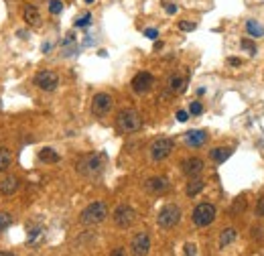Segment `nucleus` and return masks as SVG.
Instances as JSON below:
<instances>
[{"label": "nucleus", "mask_w": 264, "mask_h": 256, "mask_svg": "<svg viewBox=\"0 0 264 256\" xmlns=\"http://www.w3.org/2000/svg\"><path fill=\"white\" fill-rule=\"evenodd\" d=\"M0 256H15L13 252H0Z\"/></svg>", "instance_id": "nucleus-39"}, {"label": "nucleus", "mask_w": 264, "mask_h": 256, "mask_svg": "<svg viewBox=\"0 0 264 256\" xmlns=\"http://www.w3.org/2000/svg\"><path fill=\"white\" fill-rule=\"evenodd\" d=\"M110 256H126V250L124 248H116V250L110 252Z\"/></svg>", "instance_id": "nucleus-36"}, {"label": "nucleus", "mask_w": 264, "mask_h": 256, "mask_svg": "<svg viewBox=\"0 0 264 256\" xmlns=\"http://www.w3.org/2000/svg\"><path fill=\"white\" fill-rule=\"evenodd\" d=\"M179 220H181V207L175 205V203L165 205V207L159 211V218H157V222H159V226H161L163 230L175 228V226L179 224Z\"/></svg>", "instance_id": "nucleus-4"}, {"label": "nucleus", "mask_w": 264, "mask_h": 256, "mask_svg": "<svg viewBox=\"0 0 264 256\" xmlns=\"http://www.w3.org/2000/svg\"><path fill=\"white\" fill-rule=\"evenodd\" d=\"M246 31H248V35L254 37V39L264 37V27H262L260 23H256V21H248V23H246Z\"/></svg>", "instance_id": "nucleus-22"}, {"label": "nucleus", "mask_w": 264, "mask_h": 256, "mask_svg": "<svg viewBox=\"0 0 264 256\" xmlns=\"http://www.w3.org/2000/svg\"><path fill=\"white\" fill-rule=\"evenodd\" d=\"M215 214H217V211H215V205L203 201V203H199V205L193 209V224L199 226V228H207V226L215 220Z\"/></svg>", "instance_id": "nucleus-5"}, {"label": "nucleus", "mask_w": 264, "mask_h": 256, "mask_svg": "<svg viewBox=\"0 0 264 256\" xmlns=\"http://www.w3.org/2000/svg\"><path fill=\"white\" fill-rule=\"evenodd\" d=\"M165 11H167L169 15H175V13H177V7H175V5H167V7H165Z\"/></svg>", "instance_id": "nucleus-38"}, {"label": "nucleus", "mask_w": 264, "mask_h": 256, "mask_svg": "<svg viewBox=\"0 0 264 256\" xmlns=\"http://www.w3.org/2000/svg\"><path fill=\"white\" fill-rule=\"evenodd\" d=\"M179 29H181V31H193V29H195V23H187V21H181V23H179Z\"/></svg>", "instance_id": "nucleus-32"}, {"label": "nucleus", "mask_w": 264, "mask_h": 256, "mask_svg": "<svg viewBox=\"0 0 264 256\" xmlns=\"http://www.w3.org/2000/svg\"><path fill=\"white\" fill-rule=\"evenodd\" d=\"M240 45H242V47H244L248 53H252V55L256 53V45H254L250 39H242V43H240Z\"/></svg>", "instance_id": "nucleus-29"}, {"label": "nucleus", "mask_w": 264, "mask_h": 256, "mask_svg": "<svg viewBox=\"0 0 264 256\" xmlns=\"http://www.w3.org/2000/svg\"><path fill=\"white\" fill-rule=\"evenodd\" d=\"M83 3H85V5H94V3H96V0H83Z\"/></svg>", "instance_id": "nucleus-40"}, {"label": "nucleus", "mask_w": 264, "mask_h": 256, "mask_svg": "<svg viewBox=\"0 0 264 256\" xmlns=\"http://www.w3.org/2000/svg\"><path fill=\"white\" fill-rule=\"evenodd\" d=\"M228 63L238 67V65H242V59H238V57H230V59H228Z\"/></svg>", "instance_id": "nucleus-37"}, {"label": "nucleus", "mask_w": 264, "mask_h": 256, "mask_svg": "<svg viewBox=\"0 0 264 256\" xmlns=\"http://www.w3.org/2000/svg\"><path fill=\"white\" fill-rule=\"evenodd\" d=\"M175 149V143L171 139H157L151 145V159L153 161H165Z\"/></svg>", "instance_id": "nucleus-7"}, {"label": "nucleus", "mask_w": 264, "mask_h": 256, "mask_svg": "<svg viewBox=\"0 0 264 256\" xmlns=\"http://www.w3.org/2000/svg\"><path fill=\"white\" fill-rule=\"evenodd\" d=\"M256 214L260 216V218H264V195L258 199V203H256Z\"/></svg>", "instance_id": "nucleus-31"}, {"label": "nucleus", "mask_w": 264, "mask_h": 256, "mask_svg": "<svg viewBox=\"0 0 264 256\" xmlns=\"http://www.w3.org/2000/svg\"><path fill=\"white\" fill-rule=\"evenodd\" d=\"M39 161H43V163H57L59 161V155L55 153V149H41V153H39Z\"/></svg>", "instance_id": "nucleus-23"}, {"label": "nucleus", "mask_w": 264, "mask_h": 256, "mask_svg": "<svg viewBox=\"0 0 264 256\" xmlns=\"http://www.w3.org/2000/svg\"><path fill=\"white\" fill-rule=\"evenodd\" d=\"M232 149H228V147H217V149H211V153H209V157H211V161H215V163H224V161H228L230 157H232Z\"/></svg>", "instance_id": "nucleus-17"}, {"label": "nucleus", "mask_w": 264, "mask_h": 256, "mask_svg": "<svg viewBox=\"0 0 264 256\" xmlns=\"http://www.w3.org/2000/svg\"><path fill=\"white\" fill-rule=\"evenodd\" d=\"M112 106H114V100H112V96L106 94V92L96 94L94 100H92V112H94V116H98V118L106 116V114L112 110Z\"/></svg>", "instance_id": "nucleus-8"}, {"label": "nucleus", "mask_w": 264, "mask_h": 256, "mask_svg": "<svg viewBox=\"0 0 264 256\" xmlns=\"http://www.w3.org/2000/svg\"><path fill=\"white\" fill-rule=\"evenodd\" d=\"M23 19H25V23H27L29 27H39V25H41V13H39V9L33 7V5H27V7H25Z\"/></svg>", "instance_id": "nucleus-13"}, {"label": "nucleus", "mask_w": 264, "mask_h": 256, "mask_svg": "<svg viewBox=\"0 0 264 256\" xmlns=\"http://www.w3.org/2000/svg\"><path fill=\"white\" fill-rule=\"evenodd\" d=\"M43 240V228H31L29 230V246H39Z\"/></svg>", "instance_id": "nucleus-24"}, {"label": "nucleus", "mask_w": 264, "mask_h": 256, "mask_svg": "<svg viewBox=\"0 0 264 256\" xmlns=\"http://www.w3.org/2000/svg\"><path fill=\"white\" fill-rule=\"evenodd\" d=\"M181 169H183V173H185V175H189V177H197V175L203 171V161H201V159H197V157L185 159V161L181 163Z\"/></svg>", "instance_id": "nucleus-12"}, {"label": "nucleus", "mask_w": 264, "mask_h": 256, "mask_svg": "<svg viewBox=\"0 0 264 256\" xmlns=\"http://www.w3.org/2000/svg\"><path fill=\"white\" fill-rule=\"evenodd\" d=\"M195 252H197L195 244H185V254H187V256H193Z\"/></svg>", "instance_id": "nucleus-34"}, {"label": "nucleus", "mask_w": 264, "mask_h": 256, "mask_svg": "<svg viewBox=\"0 0 264 256\" xmlns=\"http://www.w3.org/2000/svg\"><path fill=\"white\" fill-rule=\"evenodd\" d=\"M108 205L104 203V201H94V203H90L83 211H81V216H79V222L83 224V226H96V224H102L106 218H108Z\"/></svg>", "instance_id": "nucleus-3"}, {"label": "nucleus", "mask_w": 264, "mask_h": 256, "mask_svg": "<svg viewBox=\"0 0 264 256\" xmlns=\"http://www.w3.org/2000/svg\"><path fill=\"white\" fill-rule=\"evenodd\" d=\"M19 189V179L15 175H7L3 181H0V193L3 195H13Z\"/></svg>", "instance_id": "nucleus-16"}, {"label": "nucleus", "mask_w": 264, "mask_h": 256, "mask_svg": "<svg viewBox=\"0 0 264 256\" xmlns=\"http://www.w3.org/2000/svg\"><path fill=\"white\" fill-rule=\"evenodd\" d=\"M147 189L151 193H163L169 189V179L167 177H151L147 181Z\"/></svg>", "instance_id": "nucleus-15"}, {"label": "nucleus", "mask_w": 264, "mask_h": 256, "mask_svg": "<svg viewBox=\"0 0 264 256\" xmlns=\"http://www.w3.org/2000/svg\"><path fill=\"white\" fill-rule=\"evenodd\" d=\"M116 128H118V133H122V135L139 133L143 128V118H141V114L137 110H132V108L120 110L118 116H116Z\"/></svg>", "instance_id": "nucleus-1"}, {"label": "nucleus", "mask_w": 264, "mask_h": 256, "mask_svg": "<svg viewBox=\"0 0 264 256\" xmlns=\"http://www.w3.org/2000/svg\"><path fill=\"white\" fill-rule=\"evenodd\" d=\"M244 207H246V199H244V197H238V199L234 201V205H232L230 211H232V216H236L238 211H244Z\"/></svg>", "instance_id": "nucleus-26"}, {"label": "nucleus", "mask_w": 264, "mask_h": 256, "mask_svg": "<svg viewBox=\"0 0 264 256\" xmlns=\"http://www.w3.org/2000/svg\"><path fill=\"white\" fill-rule=\"evenodd\" d=\"M112 218H114V224L118 226V228H130L132 224H135V220H137V211L132 209L130 205H126V203H122V205H118L116 209H114V214H112Z\"/></svg>", "instance_id": "nucleus-6"}, {"label": "nucleus", "mask_w": 264, "mask_h": 256, "mask_svg": "<svg viewBox=\"0 0 264 256\" xmlns=\"http://www.w3.org/2000/svg\"><path fill=\"white\" fill-rule=\"evenodd\" d=\"M236 228H226V230H222V234H219V248H226V246H230L234 240H236Z\"/></svg>", "instance_id": "nucleus-19"}, {"label": "nucleus", "mask_w": 264, "mask_h": 256, "mask_svg": "<svg viewBox=\"0 0 264 256\" xmlns=\"http://www.w3.org/2000/svg\"><path fill=\"white\" fill-rule=\"evenodd\" d=\"M35 86L39 88V90H43V92H53V90H57V86H59V75L55 73V71H39L37 75H35Z\"/></svg>", "instance_id": "nucleus-9"}, {"label": "nucleus", "mask_w": 264, "mask_h": 256, "mask_svg": "<svg viewBox=\"0 0 264 256\" xmlns=\"http://www.w3.org/2000/svg\"><path fill=\"white\" fill-rule=\"evenodd\" d=\"M145 37H149V39L155 41V39L159 37V31H157V29H147V31H145Z\"/></svg>", "instance_id": "nucleus-33"}, {"label": "nucleus", "mask_w": 264, "mask_h": 256, "mask_svg": "<svg viewBox=\"0 0 264 256\" xmlns=\"http://www.w3.org/2000/svg\"><path fill=\"white\" fill-rule=\"evenodd\" d=\"M11 224H13V216L9 211H0V234H3Z\"/></svg>", "instance_id": "nucleus-25"}, {"label": "nucleus", "mask_w": 264, "mask_h": 256, "mask_svg": "<svg viewBox=\"0 0 264 256\" xmlns=\"http://www.w3.org/2000/svg\"><path fill=\"white\" fill-rule=\"evenodd\" d=\"M104 163H106V157L100 155V153H94V155H87V157L79 159L75 169H77V173L81 177H98L104 171Z\"/></svg>", "instance_id": "nucleus-2"}, {"label": "nucleus", "mask_w": 264, "mask_h": 256, "mask_svg": "<svg viewBox=\"0 0 264 256\" xmlns=\"http://www.w3.org/2000/svg\"><path fill=\"white\" fill-rule=\"evenodd\" d=\"M90 23H92V15H83V17H79V19L75 21V27H77V29L90 27Z\"/></svg>", "instance_id": "nucleus-28"}, {"label": "nucleus", "mask_w": 264, "mask_h": 256, "mask_svg": "<svg viewBox=\"0 0 264 256\" xmlns=\"http://www.w3.org/2000/svg\"><path fill=\"white\" fill-rule=\"evenodd\" d=\"M189 112H191L193 116H197V114H201V112H203V106H201L199 102H191V106H189Z\"/></svg>", "instance_id": "nucleus-30"}, {"label": "nucleus", "mask_w": 264, "mask_h": 256, "mask_svg": "<svg viewBox=\"0 0 264 256\" xmlns=\"http://www.w3.org/2000/svg\"><path fill=\"white\" fill-rule=\"evenodd\" d=\"M185 143H187L189 147L197 149V147H201V145L207 143V133H203V131H189V133L185 135Z\"/></svg>", "instance_id": "nucleus-14"}, {"label": "nucleus", "mask_w": 264, "mask_h": 256, "mask_svg": "<svg viewBox=\"0 0 264 256\" xmlns=\"http://www.w3.org/2000/svg\"><path fill=\"white\" fill-rule=\"evenodd\" d=\"M185 79L181 77V75H171L169 77V81H167V88H169V92H173V94H179V92H183L185 90Z\"/></svg>", "instance_id": "nucleus-18"}, {"label": "nucleus", "mask_w": 264, "mask_h": 256, "mask_svg": "<svg viewBox=\"0 0 264 256\" xmlns=\"http://www.w3.org/2000/svg\"><path fill=\"white\" fill-rule=\"evenodd\" d=\"M153 83H155V77L149 71H141L132 77V90H135L137 94H147L153 88Z\"/></svg>", "instance_id": "nucleus-11"}, {"label": "nucleus", "mask_w": 264, "mask_h": 256, "mask_svg": "<svg viewBox=\"0 0 264 256\" xmlns=\"http://www.w3.org/2000/svg\"><path fill=\"white\" fill-rule=\"evenodd\" d=\"M63 11V3H61V0H51V3H49V13L51 15H59Z\"/></svg>", "instance_id": "nucleus-27"}, {"label": "nucleus", "mask_w": 264, "mask_h": 256, "mask_svg": "<svg viewBox=\"0 0 264 256\" xmlns=\"http://www.w3.org/2000/svg\"><path fill=\"white\" fill-rule=\"evenodd\" d=\"M187 118H189V114H187L185 110H179V112H177V120H179V122H187Z\"/></svg>", "instance_id": "nucleus-35"}, {"label": "nucleus", "mask_w": 264, "mask_h": 256, "mask_svg": "<svg viewBox=\"0 0 264 256\" xmlns=\"http://www.w3.org/2000/svg\"><path fill=\"white\" fill-rule=\"evenodd\" d=\"M13 163V153L5 147H0V173H5Z\"/></svg>", "instance_id": "nucleus-20"}, {"label": "nucleus", "mask_w": 264, "mask_h": 256, "mask_svg": "<svg viewBox=\"0 0 264 256\" xmlns=\"http://www.w3.org/2000/svg\"><path fill=\"white\" fill-rule=\"evenodd\" d=\"M203 187H205V183H203L201 179L193 177V181H189V183H187V189H185V191H187V195H189V197H195L197 193H201V191H203Z\"/></svg>", "instance_id": "nucleus-21"}, {"label": "nucleus", "mask_w": 264, "mask_h": 256, "mask_svg": "<svg viewBox=\"0 0 264 256\" xmlns=\"http://www.w3.org/2000/svg\"><path fill=\"white\" fill-rule=\"evenodd\" d=\"M130 252H132V256H147L151 252V238H149L147 232H141V234H137L135 238H132Z\"/></svg>", "instance_id": "nucleus-10"}]
</instances>
